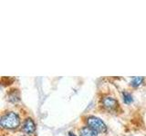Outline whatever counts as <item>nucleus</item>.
<instances>
[{
	"mask_svg": "<svg viewBox=\"0 0 146 136\" xmlns=\"http://www.w3.org/2000/svg\"><path fill=\"white\" fill-rule=\"evenodd\" d=\"M143 77H139V76L133 77L132 80L131 81V85L133 86V87H137V86H139L143 83Z\"/></svg>",
	"mask_w": 146,
	"mask_h": 136,
	"instance_id": "nucleus-6",
	"label": "nucleus"
},
{
	"mask_svg": "<svg viewBox=\"0 0 146 136\" xmlns=\"http://www.w3.org/2000/svg\"><path fill=\"white\" fill-rule=\"evenodd\" d=\"M122 95H123V102H124L125 103L129 104V103H132V101H133V99H132V96H131V94L124 92L122 94Z\"/></svg>",
	"mask_w": 146,
	"mask_h": 136,
	"instance_id": "nucleus-7",
	"label": "nucleus"
},
{
	"mask_svg": "<svg viewBox=\"0 0 146 136\" xmlns=\"http://www.w3.org/2000/svg\"><path fill=\"white\" fill-rule=\"evenodd\" d=\"M20 124V119L19 116L17 115V113L14 112H8L2 115L1 120H0V125L3 128L13 130L17 129Z\"/></svg>",
	"mask_w": 146,
	"mask_h": 136,
	"instance_id": "nucleus-1",
	"label": "nucleus"
},
{
	"mask_svg": "<svg viewBox=\"0 0 146 136\" xmlns=\"http://www.w3.org/2000/svg\"><path fill=\"white\" fill-rule=\"evenodd\" d=\"M80 136H98V133L89 126H84L80 130Z\"/></svg>",
	"mask_w": 146,
	"mask_h": 136,
	"instance_id": "nucleus-5",
	"label": "nucleus"
},
{
	"mask_svg": "<svg viewBox=\"0 0 146 136\" xmlns=\"http://www.w3.org/2000/svg\"><path fill=\"white\" fill-rule=\"evenodd\" d=\"M22 130H23V131H25L26 133H29V134L33 133L36 131V124H35L34 121L32 120L31 118H27V119H26L22 124Z\"/></svg>",
	"mask_w": 146,
	"mask_h": 136,
	"instance_id": "nucleus-3",
	"label": "nucleus"
},
{
	"mask_svg": "<svg viewBox=\"0 0 146 136\" xmlns=\"http://www.w3.org/2000/svg\"><path fill=\"white\" fill-rule=\"evenodd\" d=\"M102 104L108 110H113V109H115L118 106V101L112 97L108 96L102 100Z\"/></svg>",
	"mask_w": 146,
	"mask_h": 136,
	"instance_id": "nucleus-4",
	"label": "nucleus"
},
{
	"mask_svg": "<svg viewBox=\"0 0 146 136\" xmlns=\"http://www.w3.org/2000/svg\"><path fill=\"white\" fill-rule=\"evenodd\" d=\"M87 124L91 129L95 130L97 133H106L107 126L104 124V122L96 116H89L87 117Z\"/></svg>",
	"mask_w": 146,
	"mask_h": 136,
	"instance_id": "nucleus-2",
	"label": "nucleus"
},
{
	"mask_svg": "<svg viewBox=\"0 0 146 136\" xmlns=\"http://www.w3.org/2000/svg\"><path fill=\"white\" fill-rule=\"evenodd\" d=\"M70 136H76L74 133H70Z\"/></svg>",
	"mask_w": 146,
	"mask_h": 136,
	"instance_id": "nucleus-8",
	"label": "nucleus"
}]
</instances>
